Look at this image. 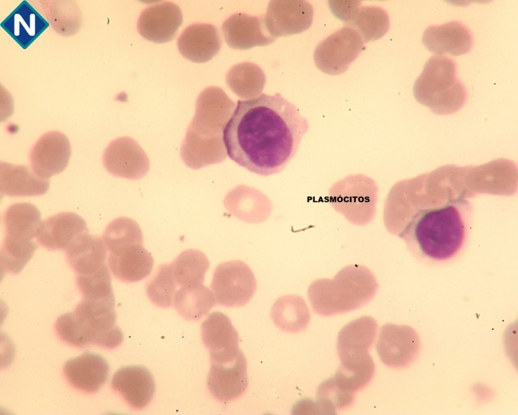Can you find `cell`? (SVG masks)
Masks as SVG:
<instances>
[{"instance_id":"1","label":"cell","mask_w":518,"mask_h":415,"mask_svg":"<svg viewBox=\"0 0 518 415\" xmlns=\"http://www.w3.org/2000/svg\"><path fill=\"white\" fill-rule=\"evenodd\" d=\"M468 167L445 165L395 186L394 230L414 253L434 261L454 257L466 241L473 194Z\"/></svg>"},{"instance_id":"2","label":"cell","mask_w":518,"mask_h":415,"mask_svg":"<svg viewBox=\"0 0 518 415\" xmlns=\"http://www.w3.org/2000/svg\"><path fill=\"white\" fill-rule=\"evenodd\" d=\"M308 122L280 93L238 100L223 129L229 157L251 172H281L295 156Z\"/></svg>"},{"instance_id":"3","label":"cell","mask_w":518,"mask_h":415,"mask_svg":"<svg viewBox=\"0 0 518 415\" xmlns=\"http://www.w3.org/2000/svg\"><path fill=\"white\" fill-rule=\"evenodd\" d=\"M116 320L115 300L83 298L73 312L57 318L55 329L61 339L77 347L95 344L114 349L124 339Z\"/></svg>"},{"instance_id":"4","label":"cell","mask_w":518,"mask_h":415,"mask_svg":"<svg viewBox=\"0 0 518 415\" xmlns=\"http://www.w3.org/2000/svg\"><path fill=\"white\" fill-rule=\"evenodd\" d=\"M415 100L435 114L448 115L459 110L467 94L456 77V64L452 59L434 55L426 62L413 86Z\"/></svg>"},{"instance_id":"5","label":"cell","mask_w":518,"mask_h":415,"mask_svg":"<svg viewBox=\"0 0 518 415\" xmlns=\"http://www.w3.org/2000/svg\"><path fill=\"white\" fill-rule=\"evenodd\" d=\"M376 290L372 277L354 269L345 270L334 281L320 280L309 288L313 310L323 316L344 313L363 306Z\"/></svg>"},{"instance_id":"6","label":"cell","mask_w":518,"mask_h":415,"mask_svg":"<svg viewBox=\"0 0 518 415\" xmlns=\"http://www.w3.org/2000/svg\"><path fill=\"white\" fill-rule=\"evenodd\" d=\"M41 222L39 210L31 203H15L6 210V236L0 256L2 274L19 273L32 257L38 247L33 238Z\"/></svg>"},{"instance_id":"7","label":"cell","mask_w":518,"mask_h":415,"mask_svg":"<svg viewBox=\"0 0 518 415\" xmlns=\"http://www.w3.org/2000/svg\"><path fill=\"white\" fill-rule=\"evenodd\" d=\"M336 374L321 383L318 400L332 412L351 405L354 394L365 387L374 373V363L368 351L342 358Z\"/></svg>"},{"instance_id":"8","label":"cell","mask_w":518,"mask_h":415,"mask_svg":"<svg viewBox=\"0 0 518 415\" xmlns=\"http://www.w3.org/2000/svg\"><path fill=\"white\" fill-rule=\"evenodd\" d=\"M211 288L217 302L226 307L242 306L256 288L250 270L241 264H227L216 269Z\"/></svg>"},{"instance_id":"9","label":"cell","mask_w":518,"mask_h":415,"mask_svg":"<svg viewBox=\"0 0 518 415\" xmlns=\"http://www.w3.org/2000/svg\"><path fill=\"white\" fill-rule=\"evenodd\" d=\"M207 384L219 401L229 402L241 396L248 387L247 360L242 351L231 361L211 362Z\"/></svg>"},{"instance_id":"10","label":"cell","mask_w":518,"mask_h":415,"mask_svg":"<svg viewBox=\"0 0 518 415\" xmlns=\"http://www.w3.org/2000/svg\"><path fill=\"white\" fill-rule=\"evenodd\" d=\"M70 155L67 136L57 131H48L39 138L30 151L32 169L40 177L48 179L66 168Z\"/></svg>"},{"instance_id":"11","label":"cell","mask_w":518,"mask_h":415,"mask_svg":"<svg viewBox=\"0 0 518 415\" xmlns=\"http://www.w3.org/2000/svg\"><path fill=\"white\" fill-rule=\"evenodd\" d=\"M202 340L211 362H227L238 356V334L230 318L222 312L209 314L201 325Z\"/></svg>"},{"instance_id":"12","label":"cell","mask_w":518,"mask_h":415,"mask_svg":"<svg viewBox=\"0 0 518 415\" xmlns=\"http://www.w3.org/2000/svg\"><path fill=\"white\" fill-rule=\"evenodd\" d=\"M376 349L381 361L391 367H401L409 363L419 349L416 332L407 326L383 325Z\"/></svg>"},{"instance_id":"13","label":"cell","mask_w":518,"mask_h":415,"mask_svg":"<svg viewBox=\"0 0 518 415\" xmlns=\"http://www.w3.org/2000/svg\"><path fill=\"white\" fill-rule=\"evenodd\" d=\"M182 23V14L175 3L166 1L146 8L137 24L139 33L147 40L164 43L172 40Z\"/></svg>"},{"instance_id":"14","label":"cell","mask_w":518,"mask_h":415,"mask_svg":"<svg viewBox=\"0 0 518 415\" xmlns=\"http://www.w3.org/2000/svg\"><path fill=\"white\" fill-rule=\"evenodd\" d=\"M103 163L107 171L116 176L138 178L148 169V159L132 138L121 137L113 140L103 154Z\"/></svg>"},{"instance_id":"15","label":"cell","mask_w":518,"mask_h":415,"mask_svg":"<svg viewBox=\"0 0 518 415\" xmlns=\"http://www.w3.org/2000/svg\"><path fill=\"white\" fill-rule=\"evenodd\" d=\"M111 386L133 408L146 407L155 391L151 372L142 366H126L118 369L112 378Z\"/></svg>"},{"instance_id":"16","label":"cell","mask_w":518,"mask_h":415,"mask_svg":"<svg viewBox=\"0 0 518 415\" xmlns=\"http://www.w3.org/2000/svg\"><path fill=\"white\" fill-rule=\"evenodd\" d=\"M110 367L100 355L86 352L68 360L64 365V374L75 388L86 392L99 391L108 378Z\"/></svg>"},{"instance_id":"17","label":"cell","mask_w":518,"mask_h":415,"mask_svg":"<svg viewBox=\"0 0 518 415\" xmlns=\"http://www.w3.org/2000/svg\"><path fill=\"white\" fill-rule=\"evenodd\" d=\"M86 221L73 212H61L41 222L37 242L50 250H66L79 235L88 232Z\"/></svg>"},{"instance_id":"18","label":"cell","mask_w":518,"mask_h":415,"mask_svg":"<svg viewBox=\"0 0 518 415\" xmlns=\"http://www.w3.org/2000/svg\"><path fill=\"white\" fill-rule=\"evenodd\" d=\"M422 42L429 51L438 55L459 56L467 53L472 47L469 30L457 21L428 27L423 32Z\"/></svg>"},{"instance_id":"19","label":"cell","mask_w":518,"mask_h":415,"mask_svg":"<svg viewBox=\"0 0 518 415\" xmlns=\"http://www.w3.org/2000/svg\"><path fill=\"white\" fill-rule=\"evenodd\" d=\"M222 44L218 28L208 24H195L188 26L177 43L183 57L198 63L211 59L220 50Z\"/></svg>"},{"instance_id":"20","label":"cell","mask_w":518,"mask_h":415,"mask_svg":"<svg viewBox=\"0 0 518 415\" xmlns=\"http://www.w3.org/2000/svg\"><path fill=\"white\" fill-rule=\"evenodd\" d=\"M133 244L109 250V268L117 278L124 282L141 280L152 269L153 259L150 254L142 246Z\"/></svg>"},{"instance_id":"21","label":"cell","mask_w":518,"mask_h":415,"mask_svg":"<svg viewBox=\"0 0 518 415\" xmlns=\"http://www.w3.org/2000/svg\"><path fill=\"white\" fill-rule=\"evenodd\" d=\"M48 26V21L27 1H21L1 23V27L24 49Z\"/></svg>"},{"instance_id":"22","label":"cell","mask_w":518,"mask_h":415,"mask_svg":"<svg viewBox=\"0 0 518 415\" xmlns=\"http://www.w3.org/2000/svg\"><path fill=\"white\" fill-rule=\"evenodd\" d=\"M107 248L99 236L85 232L66 249V259L77 275L93 273L106 264Z\"/></svg>"},{"instance_id":"23","label":"cell","mask_w":518,"mask_h":415,"mask_svg":"<svg viewBox=\"0 0 518 415\" xmlns=\"http://www.w3.org/2000/svg\"><path fill=\"white\" fill-rule=\"evenodd\" d=\"M50 181L35 173L26 165L1 162L0 164V190L10 196H40L45 194Z\"/></svg>"},{"instance_id":"24","label":"cell","mask_w":518,"mask_h":415,"mask_svg":"<svg viewBox=\"0 0 518 415\" xmlns=\"http://www.w3.org/2000/svg\"><path fill=\"white\" fill-rule=\"evenodd\" d=\"M377 324L369 316L354 320L339 331L336 350L339 358L367 352L374 341Z\"/></svg>"},{"instance_id":"25","label":"cell","mask_w":518,"mask_h":415,"mask_svg":"<svg viewBox=\"0 0 518 415\" xmlns=\"http://www.w3.org/2000/svg\"><path fill=\"white\" fill-rule=\"evenodd\" d=\"M227 44L233 48L244 49L270 42L260 32L257 17L236 13L227 18L222 26Z\"/></svg>"},{"instance_id":"26","label":"cell","mask_w":518,"mask_h":415,"mask_svg":"<svg viewBox=\"0 0 518 415\" xmlns=\"http://www.w3.org/2000/svg\"><path fill=\"white\" fill-rule=\"evenodd\" d=\"M271 317L276 326L288 333H297L307 327L310 313L304 299L298 295H286L274 304Z\"/></svg>"},{"instance_id":"27","label":"cell","mask_w":518,"mask_h":415,"mask_svg":"<svg viewBox=\"0 0 518 415\" xmlns=\"http://www.w3.org/2000/svg\"><path fill=\"white\" fill-rule=\"evenodd\" d=\"M216 302L213 293L202 284L183 286L176 292L173 303L184 319L198 321L207 315Z\"/></svg>"},{"instance_id":"28","label":"cell","mask_w":518,"mask_h":415,"mask_svg":"<svg viewBox=\"0 0 518 415\" xmlns=\"http://www.w3.org/2000/svg\"><path fill=\"white\" fill-rule=\"evenodd\" d=\"M42 8L48 23L64 36L77 33L81 24V11L73 1H48Z\"/></svg>"},{"instance_id":"29","label":"cell","mask_w":518,"mask_h":415,"mask_svg":"<svg viewBox=\"0 0 518 415\" xmlns=\"http://www.w3.org/2000/svg\"><path fill=\"white\" fill-rule=\"evenodd\" d=\"M77 284L83 298L115 300L111 277L106 264L93 273L77 275Z\"/></svg>"},{"instance_id":"30","label":"cell","mask_w":518,"mask_h":415,"mask_svg":"<svg viewBox=\"0 0 518 415\" xmlns=\"http://www.w3.org/2000/svg\"><path fill=\"white\" fill-rule=\"evenodd\" d=\"M103 239L109 251L125 245L140 243L142 241V234L133 221L121 217L113 220L107 225Z\"/></svg>"},{"instance_id":"31","label":"cell","mask_w":518,"mask_h":415,"mask_svg":"<svg viewBox=\"0 0 518 415\" xmlns=\"http://www.w3.org/2000/svg\"><path fill=\"white\" fill-rule=\"evenodd\" d=\"M149 299L155 305L170 307L176 293V284L168 266H163L151 280L146 288Z\"/></svg>"},{"instance_id":"32","label":"cell","mask_w":518,"mask_h":415,"mask_svg":"<svg viewBox=\"0 0 518 415\" xmlns=\"http://www.w3.org/2000/svg\"><path fill=\"white\" fill-rule=\"evenodd\" d=\"M208 264L204 259L182 258L178 260L175 269V278L182 286L200 284Z\"/></svg>"}]
</instances>
